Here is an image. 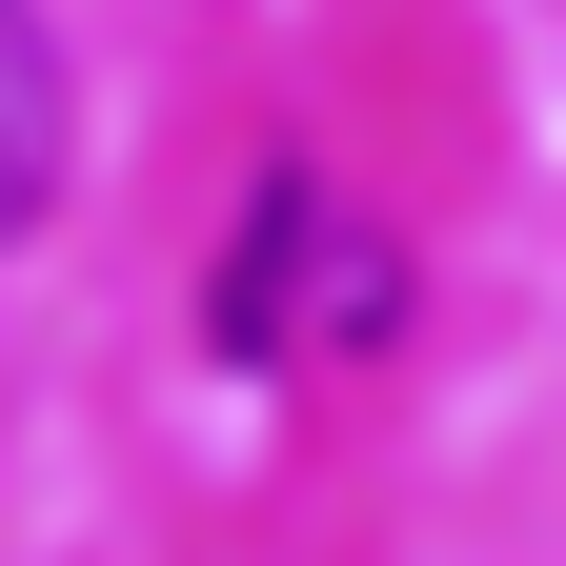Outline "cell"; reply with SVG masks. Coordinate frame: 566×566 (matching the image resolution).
<instances>
[{
  "mask_svg": "<svg viewBox=\"0 0 566 566\" xmlns=\"http://www.w3.org/2000/svg\"><path fill=\"white\" fill-rule=\"evenodd\" d=\"M385 324H405V243L324 163H263L223 263H202V344H223V365H365Z\"/></svg>",
  "mask_w": 566,
  "mask_h": 566,
  "instance_id": "obj_1",
  "label": "cell"
},
{
  "mask_svg": "<svg viewBox=\"0 0 566 566\" xmlns=\"http://www.w3.org/2000/svg\"><path fill=\"white\" fill-rule=\"evenodd\" d=\"M41 202H61V41H41V0H0V243Z\"/></svg>",
  "mask_w": 566,
  "mask_h": 566,
  "instance_id": "obj_2",
  "label": "cell"
}]
</instances>
